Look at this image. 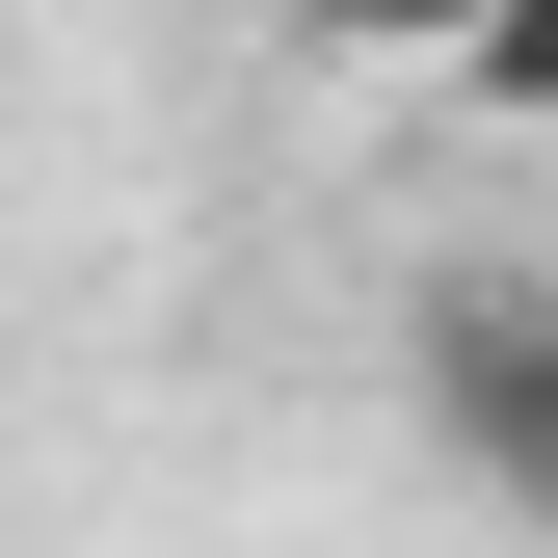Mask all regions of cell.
<instances>
[{"instance_id": "1", "label": "cell", "mask_w": 558, "mask_h": 558, "mask_svg": "<svg viewBox=\"0 0 558 558\" xmlns=\"http://www.w3.org/2000/svg\"><path fill=\"white\" fill-rule=\"evenodd\" d=\"M399 399L452 426L478 506H558V266H532V240H478L452 293H426V345H399Z\"/></svg>"}, {"instance_id": "2", "label": "cell", "mask_w": 558, "mask_h": 558, "mask_svg": "<svg viewBox=\"0 0 558 558\" xmlns=\"http://www.w3.org/2000/svg\"><path fill=\"white\" fill-rule=\"evenodd\" d=\"M478 81H506V107H532V133H558V27H532V53H478Z\"/></svg>"}]
</instances>
